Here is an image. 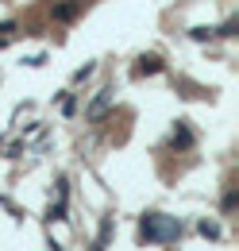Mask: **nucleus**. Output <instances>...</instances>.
Here are the masks:
<instances>
[{
  "label": "nucleus",
  "mask_w": 239,
  "mask_h": 251,
  "mask_svg": "<svg viewBox=\"0 0 239 251\" xmlns=\"http://www.w3.org/2000/svg\"><path fill=\"white\" fill-rule=\"evenodd\" d=\"M201 236H209V240H216V236H220V228H216V224H209V220H201Z\"/></svg>",
  "instance_id": "8"
},
{
  "label": "nucleus",
  "mask_w": 239,
  "mask_h": 251,
  "mask_svg": "<svg viewBox=\"0 0 239 251\" xmlns=\"http://www.w3.org/2000/svg\"><path fill=\"white\" fill-rule=\"evenodd\" d=\"M135 74L143 77V74H162V58H154V54H143L139 66H135Z\"/></svg>",
  "instance_id": "4"
},
{
  "label": "nucleus",
  "mask_w": 239,
  "mask_h": 251,
  "mask_svg": "<svg viewBox=\"0 0 239 251\" xmlns=\"http://www.w3.org/2000/svg\"><path fill=\"white\" fill-rule=\"evenodd\" d=\"M236 205H239V193H236V189H228V193H224V213H232Z\"/></svg>",
  "instance_id": "5"
},
{
  "label": "nucleus",
  "mask_w": 239,
  "mask_h": 251,
  "mask_svg": "<svg viewBox=\"0 0 239 251\" xmlns=\"http://www.w3.org/2000/svg\"><path fill=\"white\" fill-rule=\"evenodd\" d=\"M170 143H174V147H193V131H189V124H185V120H178L174 135H170Z\"/></svg>",
  "instance_id": "3"
},
{
  "label": "nucleus",
  "mask_w": 239,
  "mask_h": 251,
  "mask_svg": "<svg viewBox=\"0 0 239 251\" xmlns=\"http://www.w3.org/2000/svg\"><path fill=\"white\" fill-rule=\"evenodd\" d=\"M139 232L147 236L150 244H170V240L181 236V224L174 217H162V213H147V217L139 220Z\"/></svg>",
  "instance_id": "1"
},
{
  "label": "nucleus",
  "mask_w": 239,
  "mask_h": 251,
  "mask_svg": "<svg viewBox=\"0 0 239 251\" xmlns=\"http://www.w3.org/2000/svg\"><path fill=\"white\" fill-rule=\"evenodd\" d=\"M112 100H116V89H100V93H96L89 104H85V120H89V124H100V120L108 116Z\"/></svg>",
  "instance_id": "2"
},
{
  "label": "nucleus",
  "mask_w": 239,
  "mask_h": 251,
  "mask_svg": "<svg viewBox=\"0 0 239 251\" xmlns=\"http://www.w3.org/2000/svg\"><path fill=\"white\" fill-rule=\"evenodd\" d=\"M220 35H239V20L232 16V20H224V27H220Z\"/></svg>",
  "instance_id": "6"
},
{
  "label": "nucleus",
  "mask_w": 239,
  "mask_h": 251,
  "mask_svg": "<svg viewBox=\"0 0 239 251\" xmlns=\"http://www.w3.org/2000/svg\"><path fill=\"white\" fill-rule=\"evenodd\" d=\"M189 35H193L197 43H205V39H212V31H209V27H193V31H189Z\"/></svg>",
  "instance_id": "9"
},
{
  "label": "nucleus",
  "mask_w": 239,
  "mask_h": 251,
  "mask_svg": "<svg viewBox=\"0 0 239 251\" xmlns=\"http://www.w3.org/2000/svg\"><path fill=\"white\" fill-rule=\"evenodd\" d=\"M4 31H12V24H0V35H4Z\"/></svg>",
  "instance_id": "10"
},
{
  "label": "nucleus",
  "mask_w": 239,
  "mask_h": 251,
  "mask_svg": "<svg viewBox=\"0 0 239 251\" xmlns=\"http://www.w3.org/2000/svg\"><path fill=\"white\" fill-rule=\"evenodd\" d=\"M54 16H58V20H73V4H58Z\"/></svg>",
  "instance_id": "7"
}]
</instances>
